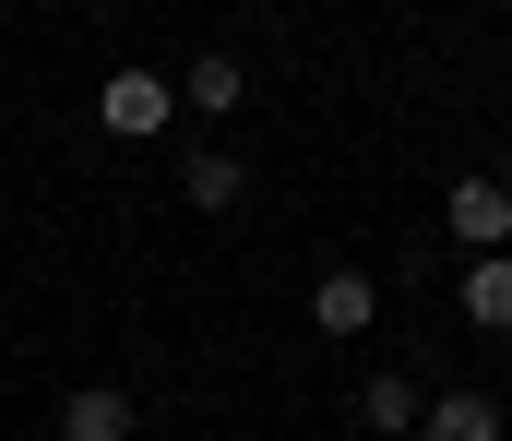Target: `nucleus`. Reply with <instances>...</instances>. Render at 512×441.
<instances>
[{
  "label": "nucleus",
  "mask_w": 512,
  "mask_h": 441,
  "mask_svg": "<svg viewBox=\"0 0 512 441\" xmlns=\"http://www.w3.org/2000/svg\"><path fill=\"white\" fill-rule=\"evenodd\" d=\"M96 120H108L120 144H155V132L179 120V84H167V72H143V60H120V72L96 84Z\"/></svg>",
  "instance_id": "obj_1"
},
{
  "label": "nucleus",
  "mask_w": 512,
  "mask_h": 441,
  "mask_svg": "<svg viewBox=\"0 0 512 441\" xmlns=\"http://www.w3.org/2000/svg\"><path fill=\"white\" fill-rule=\"evenodd\" d=\"M441 215H453V239H477V263L512 251V191H501V179H453V203H441Z\"/></svg>",
  "instance_id": "obj_2"
},
{
  "label": "nucleus",
  "mask_w": 512,
  "mask_h": 441,
  "mask_svg": "<svg viewBox=\"0 0 512 441\" xmlns=\"http://www.w3.org/2000/svg\"><path fill=\"white\" fill-rule=\"evenodd\" d=\"M60 441H131V394L120 382H84V394L60 406Z\"/></svg>",
  "instance_id": "obj_3"
},
{
  "label": "nucleus",
  "mask_w": 512,
  "mask_h": 441,
  "mask_svg": "<svg viewBox=\"0 0 512 441\" xmlns=\"http://www.w3.org/2000/svg\"><path fill=\"white\" fill-rule=\"evenodd\" d=\"M179 203H203V215H239V203H251V167H239V155H191V167H179Z\"/></svg>",
  "instance_id": "obj_4"
},
{
  "label": "nucleus",
  "mask_w": 512,
  "mask_h": 441,
  "mask_svg": "<svg viewBox=\"0 0 512 441\" xmlns=\"http://www.w3.org/2000/svg\"><path fill=\"white\" fill-rule=\"evenodd\" d=\"M370 310H382L370 275H322V287H310V322H322V334H370Z\"/></svg>",
  "instance_id": "obj_5"
},
{
  "label": "nucleus",
  "mask_w": 512,
  "mask_h": 441,
  "mask_svg": "<svg viewBox=\"0 0 512 441\" xmlns=\"http://www.w3.org/2000/svg\"><path fill=\"white\" fill-rule=\"evenodd\" d=\"M429 441H501V406L477 382H453V394H429Z\"/></svg>",
  "instance_id": "obj_6"
},
{
  "label": "nucleus",
  "mask_w": 512,
  "mask_h": 441,
  "mask_svg": "<svg viewBox=\"0 0 512 441\" xmlns=\"http://www.w3.org/2000/svg\"><path fill=\"white\" fill-rule=\"evenodd\" d=\"M239 96H251V84H239V60H227V48H203V60L179 72V108H203V120H227Z\"/></svg>",
  "instance_id": "obj_7"
},
{
  "label": "nucleus",
  "mask_w": 512,
  "mask_h": 441,
  "mask_svg": "<svg viewBox=\"0 0 512 441\" xmlns=\"http://www.w3.org/2000/svg\"><path fill=\"white\" fill-rule=\"evenodd\" d=\"M465 322H477V334H512V251H489V263L465 275Z\"/></svg>",
  "instance_id": "obj_8"
},
{
  "label": "nucleus",
  "mask_w": 512,
  "mask_h": 441,
  "mask_svg": "<svg viewBox=\"0 0 512 441\" xmlns=\"http://www.w3.org/2000/svg\"><path fill=\"white\" fill-rule=\"evenodd\" d=\"M358 418L370 430H417V370H370L358 382Z\"/></svg>",
  "instance_id": "obj_9"
}]
</instances>
